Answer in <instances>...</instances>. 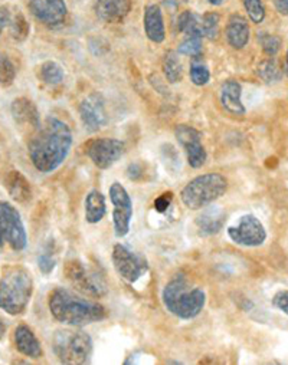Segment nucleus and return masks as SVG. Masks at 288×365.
Returning <instances> with one entry per match:
<instances>
[{
  "mask_svg": "<svg viewBox=\"0 0 288 365\" xmlns=\"http://www.w3.org/2000/svg\"><path fill=\"white\" fill-rule=\"evenodd\" d=\"M72 145L69 127L54 117H48L36 129L28 150L32 164L41 173L57 170L68 157Z\"/></svg>",
  "mask_w": 288,
  "mask_h": 365,
  "instance_id": "f257e3e1",
  "label": "nucleus"
},
{
  "mask_svg": "<svg viewBox=\"0 0 288 365\" xmlns=\"http://www.w3.org/2000/svg\"><path fill=\"white\" fill-rule=\"evenodd\" d=\"M48 303L50 315L58 322L71 327H84L107 317V310L101 303L85 299L65 288L52 291Z\"/></svg>",
  "mask_w": 288,
  "mask_h": 365,
  "instance_id": "f03ea898",
  "label": "nucleus"
},
{
  "mask_svg": "<svg viewBox=\"0 0 288 365\" xmlns=\"http://www.w3.org/2000/svg\"><path fill=\"white\" fill-rule=\"evenodd\" d=\"M206 295L200 288L192 286L186 278L177 276L163 289V303L166 309L180 320H192L205 308Z\"/></svg>",
  "mask_w": 288,
  "mask_h": 365,
  "instance_id": "7ed1b4c3",
  "label": "nucleus"
},
{
  "mask_svg": "<svg viewBox=\"0 0 288 365\" xmlns=\"http://www.w3.org/2000/svg\"><path fill=\"white\" fill-rule=\"evenodd\" d=\"M34 292V282L29 272L12 266L0 279V308L9 315H19L29 305Z\"/></svg>",
  "mask_w": 288,
  "mask_h": 365,
  "instance_id": "20e7f679",
  "label": "nucleus"
},
{
  "mask_svg": "<svg viewBox=\"0 0 288 365\" xmlns=\"http://www.w3.org/2000/svg\"><path fill=\"white\" fill-rule=\"evenodd\" d=\"M226 189L228 180L222 174L207 173L191 180L181 190L180 197L183 204L191 210H200L222 197Z\"/></svg>",
  "mask_w": 288,
  "mask_h": 365,
  "instance_id": "39448f33",
  "label": "nucleus"
},
{
  "mask_svg": "<svg viewBox=\"0 0 288 365\" xmlns=\"http://www.w3.org/2000/svg\"><path fill=\"white\" fill-rule=\"evenodd\" d=\"M54 351L64 364H85L92 352V340L84 331H58Z\"/></svg>",
  "mask_w": 288,
  "mask_h": 365,
  "instance_id": "423d86ee",
  "label": "nucleus"
},
{
  "mask_svg": "<svg viewBox=\"0 0 288 365\" xmlns=\"http://www.w3.org/2000/svg\"><path fill=\"white\" fill-rule=\"evenodd\" d=\"M26 230L16 208L6 201H0V248L11 246L15 252L26 248Z\"/></svg>",
  "mask_w": 288,
  "mask_h": 365,
  "instance_id": "0eeeda50",
  "label": "nucleus"
},
{
  "mask_svg": "<svg viewBox=\"0 0 288 365\" xmlns=\"http://www.w3.org/2000/svg\"><path fill=\"white\" fill-rule=\"evenodd\" d=\"M67 279L78 291L92 298H101L107 294V282L95 269H88L81 260H69L65 265Z\"/></svg>",
  "mask_w": 288,
  "mask_h": 365,
  "instance_id": "6e6552de",
  "label": "nucleus"
},
{
  "mask_svg": "<svg viewBox=\"0 0 288 365\" xmlns=\"http://www.w3.org/2000/svg\"><path fill=\"white\" fill-rule=\"evenodd\" d=\"M113 265L117 273L130 283H135L149 271V264L146 257L133 252L132 249H128L124 245L114 246Z\"/></svg>",
  "mask_w": 288,
  "mask_h": 365,
  "instance_id": "1a4fd4ad",
  "label": "nucleus"
},
{
  "mask_svg": "<svg viewBox=\"0 0 288 365\" xmlns=\"http://www.w3.org/2000/svg\"><path fill=\"white\" fill-rule=\"evenodd\" d=\"M228 234L233 243L245 248L261 246L267 239L266 227L252 215L242 216L237 224L228 229Z\"/></svg>",
  "mask_w": 288,
  "mask_h": 365,
  "instance_id": "9d476101",
  "label": "nucleus"
},
{
  "mask_svg": "<svg viewBox=\"0 0 288 365\" xmlns=\"http://www.w3.org/2000/svg\"><path fill=\"white\" fill-rule=\"evenodd\" d=\"M110 200L114 206L113 222L117 238H124L130 231V223L133 217V203L127 190L120 182H113L110 187Z\"/></svg>",
  "mask_w": 288,
  "mask_h": 365,
  "instance_id": "9b49d317",
  "label": "nucleus"
},
{
  "mask_svg": "<svg viewBox=\"0 0 288 365\" xmlns=\"http://www.w3.org/2000/svg\"><path fill=\"white\" fill-rule=\"evenodd\" d=\"M125 151V144L116 138H97L88 143L87 155L101 170L110 169Z\"/></svg>",
  "mask_w": 288,
  "mask_h": 365,
  "instance_id": "f8f14e48",
  "label": "nucleus"
},
{
  "mask_svg": "<svg viewBox=\"0 0 288 365\" xmlns=\"http://www.w3.org/2000/svg\"><path fill=\"white\" fill-rule=\"evenodd\" d=\"M174 136L180 145L185 148L188 163L193 169H200L206 162V150L202 145V134L189 125H177Z\"/></svg>",
  "mask_w": 288,
  "mask_h": 365,
  "instance_id": "ddd939ff",
  "label": "nucleus"
},
{
  "mask_svg": "<svg viewBox=\"0 0 288 365\" xmlns=\"http://www.w3.org/2000/svg\"><path fill=\"white\" fill-rule=\"evenodd\" d=\"M29 9L32 15L48 28H58L67 16L64 0H32Z\"/></svg>",
  "mask_w": 288,
  "mask_h": 365,
  "instance_id": "4468645a",
  "label": "nucleus"
},
{
  "mask_svg": "<svg viewBox=\"0 0 288 365\" xmlns=\"http://www.w3.org/2000/svg\"><path fill=\"white\" fill-rule=\"evenodd\" d=\"M80 117L81 121L90 133L98 131L107 122V113L104 99L98 94H92L87 96L80 106Z\"/></svg>",
  "mask_w": 288,
  "mask_h": 365,
  "instance_id": "2eb2a0df",
  "label": "nucleus"
},
{
  "mask_svg": "<svg viewBox=\"0 0 288 365\" xmlns=\"http://www.w3.org/2000/svg\"><path fill=\"white\" fill-rule=\"evenodd\" d=\"M12 117L16 125L22 129H29V131H36L41 127V117L35 107V103L28 98H18L12 102Z\"/></svg>",
  "mask_w": 288,
  "mask_h": 365,
  "instance_id": "dca6fc26",
  "label": "nucleus"
},
{
  "mask_svg": "<svg viewBox=\"0 0 288 365\" xmlns=\"http://www.w3.org/2000/svg\"><path fill=\"white\" fill-rule=\"evenodd\" d=\"M132 9V0H95L97 16L107 23L121 22Z\"/></svg>",
  "mask_w": 288,
  "mask_h": 365,
  "instance_id": "f3484780",
  "label": "nucleus"
},
{
  "mask_svg": "<svg viewBox=\"0 0 288 365\" xmlns=\"http://www.w3.org/2000/svg\"><path fill=\"white\" fill-rule=\"evenodd\" d=\"M241 95H242V88L240 83L233 80L225 81L221 87V94H219V99L224 110L232 115H244L245 107L242 103Z\"/></svg>",
  "mask_w": 288,
  "mask_h": 365,
  "instance_id": "a211bd4d",
  "label": "nucleus"
},
{
  "mask_svg": "<svg viewBox=\"0 0 288 365\" xmlns=\"http://www.w3.org/2000/svg\"><path fill=\"white\" fill-rule=\"evenodd\" d=\"M195 223L200 236H212L224 227L225 212L221 207H207L196 217Z\"/></svg>",
  "mask_w": 288,
  "mask_h": 365,
  "instance_id": "6ab92c4d",
  "label": "nucleus"
},
{
  "mask_svg": "<svg viewBox=\"0 0 288 365\" xmlns=\"http://www.w3.org/2000/svg\"><path fill=\"white\" fill-rule=\"evenodd\" d=\"M15 345L18 351L29 358H41L42 357V347L35 334L31 328L26 325H19L15 329Z\"/></svg>",
  "mask_w": 288,
  "mask_h": 365,
  "instance_id": "aec40b11",
  "label": "nucleus"
},
{
  "mask_svg": "<svg viewBox=\"0 0 288 365\" xmlns=\"http://www.w3.org/2000/svg\"><path fill=\"white\" fill-rule=\"evenodd\" d=\"M144 31L147 38L154 43H162L166 38L162 10L157 5H150L144 12Z\"/></svg>",
  "mask_w": 288,
  "mask_h": 365,
  "instance_id": "412c9836",
  "label": "nucleus"
},
{
  "mask_svg": "<svg viewBox=\"0 0 288 365\" xmlns=\"http://www.w3.org/2000/svg\"><path fill=\"white\" fill-rule=\"evenodd\" d=\"M226 39L235 49H242L249 41V26L244 16L232 15L226 26Z\"/></svg>",
  "mask_w": 288,
  "mask_h": 365,
  "instance_id": "4be33fe9",
  "label": "nucleus"
},
{
  "mask_svg": "<svg viewBox=\"0 0 288 365\" xmlns=\"http://www.w3.org/2000/svg\"><path fill=\"white\" fill-rule=\"evenodd\" d=\"M5 186L12 196L13 200L19 203H26L32 199V190L29 181L25 178V176L20 171H11L6 176Z\"/></svg>",
  "mask_w": 288,
  "mask_h": 365,
  "instance_id": "5701e85b",
  "label": "nucleus"
},
{
  "mask_svg": "<svg viewBox=\"0 0 288 365\" xmlns=\"http://www.w3.org/2000/svg\"><path fill=\"white\" fill-rule=\"evenodd\" d=\"M106 216V197L98 190H92L85 197V220L95 224Z\"/></svg>",
  "mask_w": 288,
  "mask_h": 365,
  "instance_id": "b1692460",
  "label": "nucleus"
},
{
  "mask_svg": "<svg viewBox=\"0 0 288 365\" xmlns=\"http://www.w3.org/2000/svg\"><path fill=\"white\" fill-rule=\"evenodd\" d=\"M177 31L185 34L186 36H203L202 35V17H199L196 13L186 10L183 12L177 19Z\"/></svg>",
  "mask_w": 288,
  "mask_h": 365,
  "instance_id": "393cba45",
  "label": "nucleus"
},
{
  "mask_svg": "<svg viewBox=\"0 0 288 365\" xmlns=\"http://www.w3.org/2000/svg\"><path fill=\"white\" fill-rule=\"evenodd\" d=\"M39 78L43 84H46L49 87H57L64 80V71L57 62L48 61L41 65Z\"/></svg>",
  "mask_w": 288,
  "mask_h": 365,
  "instance_id": "a878e982",
  "label": "nucleus"
},
{
  "mask_svg": "<svg viewBox=\"0 0 288 365\" xmlns=\"http://www.w3.org/2000/svg\"><path fill=\"white\" fill-rule=\"evenodd\" d=\"M163 72L165 76L167 78V81L172 84H176L181 80L183 76V68H181V62L177 57L176 52H167L163 59Z\"/></svg>",
  "mask_w": 288,
  "mask_h": 365,
  "instance_id": "bb28decb",
  "label": "nucleus"
},
{
  "mask_svg": "<svg viewBox=\"0 0 288 365\" xmlns=\"http://www.w3.org/2000/svg\"><path fill=\"white\" fill-rule=\"evenodd\" d=\"M258 75L263 78L267 84H273L281 80L282 71L280 69L277 61L274 58H270L258 65Z\"/></svg>",
  "mask_w": 288,
  "mask_h": 365,
  "instance_id": "cd10ccee",
  "label": "nucleus"
},
{
  "mask_svg": "<svg viewBox=\"0 0 288 365\" xmlns=\"http://www.w3.org/2000/svg\"><path fill=\"white\" fill-rule=\"evenodd\" d=\"M191 80L198 87L206 85L209 80H211V73H209L207 66L199 57H195L191 64Z\"/></svg>",
  "mask_w": 288,
  "mask_h": 365,
  "instance_id": "c85d7f7f",
  "label": "nucleus"
},
{
  "mask_svg": "<svg viewBox=\"0 0 288 365\" xmlns=\"http://www.w3.org/2000/svg\"><path fill=\"white\" fill-rule=\"evenodd\" d=\"M202 35L207 39H217L219 35V15L209 12L202 17Z\"/></svg>",
  "mask_w": 288,
  "mask_h": 365,
  "instance_id": "c756f323",
  "label": "nucleus"
},
{
  "mask_svg": "<svg viewBox=\"0 0 288 365\" xmlns=\"http://www.w3.org/2000/svg\"><path fill=\"white\" fill-rule=\"evenodd\" d=\"M16 76V68L8 55L0 54V87H9Z\"/></svg>",
  "mask_w": 288,
  "mask_h": 365,
  "instance_id": "7c9ffc66",
  "label": "nucleus"
},
{
  "mask_svg": "<svg viewBox=\"0 0 288 365\" xmlns=\"http://www.w3.org/2000/svg\"><path fill=\"white\" fill-rule=\"evenodd\" d=\"M202 38L203 36H198V35L186 36V39L179 45L177 52L181 55L192 57V58L199 57L200 52H202Z\"/></svg>",
  "mask_w": 288,
  "mask_h": 365,
  "instance_id": "2f4dec72",
  "label": "nucleus"
},
{
  "mask_svg": "<svg viewBox=\"0 0 288 365\" xmlns=\"http://www.w3.org/2000/svg\"><path fill=\"white\" fill-rule=\"evenodd\" d=\"M12 36L16 41H25L26 36L29 35V24L26 22L22 13H18L16 16H12V22L9 24Z\"/></svg>",
  "mask_w": 288,
  "mask_h": 365,
  "instance_id": "473e14b6",
  "label": "nucleus"
},
{
  "mask_svg": "<svg viewBox=\"0 0 288 365\" xmlns=\"http://www.w3.org/2000/svg\"><path fill=\"white\" fill-rule=\"evenodd\" d=\"M244 8L254 23H261L266 17V8L263 0H242Z\"/></svg>",
  "mask_w": 288,
  "mask_h": 365,
  "instance_id": "72a5a7b5",
  "label": "nucleus"
},
{
  "mask_svg": "<svg viewBox=\"0 0 288 365\" xmlns=\"http://www.w3.org/2000/svg\"><path fill=\"white\" fill-rule=\"evenodd\" d=\"M258 42L263 46V50L268 57H274L278 54V50L281 49V39L275 35L271 34H259L258 35Z\"/></svg>",
  "mask_w": 288,
  "mask_h": 365,
  "instance_id": "f704fd0d",
  "label": "nucleus"
},
{
  "mask_svg": "<svg viewBox=\"0 0 288 365\" xmlns=\"http://www.w3.org/2000/svg\"><path fill=\"white\" fill-rule=\"evenodd\" d=\"M55 264H57L55 259L50 255V252H43L38 257V266H39L41 272L45 275H49L52 271H54Z\"/></svg>",
  "mask_w": 288,
  "mask_h": 365,
  "instance_id": "c9c22d12",
  "label": "nucleus"
},
{
  "mask_svg": "<svg viewBox=\"0 0 288 365\" xmlns=\"http://www.w3.org/2000/svg\"><path fill=\"white\" fill-rule=\"evenodd\" d=\"M172 200H173V193H172V192L163 193L162 196H159V197H157V199L154 200V208H156V210L159 212V213H165V212L167 210V208H169Z\"/></svg>",
  "mask_w": 288,
  "mask_h": 365,
  "instance_id": "e433bc0d",
  "label": "nucleus"
},
{
  "mask_svg": "<svg viewBox=\"0 0 288 365\" xmlns=\"http://www.w3.org/2000/svg\"><path fill=\"white\" fill-rule=\"evenodd\" d=\"M273 303L275 308L282 310L285 315H288V291H280L278 294H275Z\"/></svg>",
  "mask_w": 288,
  "mask_h": 365,
  "instance_id": "4c0bfd02",
  "label": "nucleus"
},
{
  "mask_svg": "<svg viewBox=\"0 0 288 365\" xmlns=\"http://www.w3.org/2000/svg\"><path fill=\"white\" fill-rule=\"evenodd\" d=\"M11 22H12V13H11L9 8L2 6L0 8V35H2L5 28H8V26L11 24Z\"/></svg>",
  "mask_w": 288,
  "mask_h": 365,
  "instance_id": "58836bf2",
  "label": "nucleus"
},
{
  "mask_svg": "<svg viewBox=\"0 0 288 365\" xmlns=\"http://www.w3.org/2000/svg\"><path fill=\"white\" fill-rule=\"evenodd\" d=\"M274 6L280 15L288 16V0H274Z\"/></svg>",
  "mask_w": 288,
  "mask_h": 365,
  "instance_id": "ea45409f",
  "label": "nucleus"
},
{
  "mask_svg": "<svg viewBox=\"0 0 288 365\" xmlns=\"http://www.w3.org/2000/svg\"><path fill=\"white\" fill-rule=\"evenodd\" d=\"M128 177L132 180H139L142 177V167L139 164H132L127 170Z\"/></svg>",
  "mask_w": 288,
  "mask_h": 365,
  "instance_id": "a19ab883",
  "label": "nucleus"
},
{
  "mask_svg": "<svg viewBox=\"0 0 288 365\" xmlns=\"http://www.w3.org/2000/svg\"><path fill=\"white\" fill-rule=\"evenodd\" d=\"M5 334H6V325L4 324L2 320H0V340L5 336Z\"/></svg>",
  "mask_w": 288,
  "mask_h": 365,
  "instance_id": "79ce46f5",
  "label": "nucleus"
},
{
  "mask_svg": "<svg viewBox=\"0 0 288 365\" xmlns=\"http://www.w3.org/2000/svg\"><path fill=\"white\" fill-rule=\"evenodd\" d=\"M284 72L288 76V50H287V57H285V65H284Z\"/></svg>",
  "mask_w": 288,
  "mask_h": 365,
  "instance_id": "37998d69",
  "label": "nucleus"
},
{
  "mask_svg": "<svg viewBox=\"0 0 288 365\" xmlns=\"http://www.w3.org/2000/svg\"><path fill=\"white\" fill-rule=\"evenodd\" d=\"M207 2L211 3V5H221V3L224 2V0H207Z\"/></svg>",
  "mask_w": 288,
  "mask_h": 365,
  "instance_id": "c03bdc74",
  "label": "nucleus"
}]
</instances>
